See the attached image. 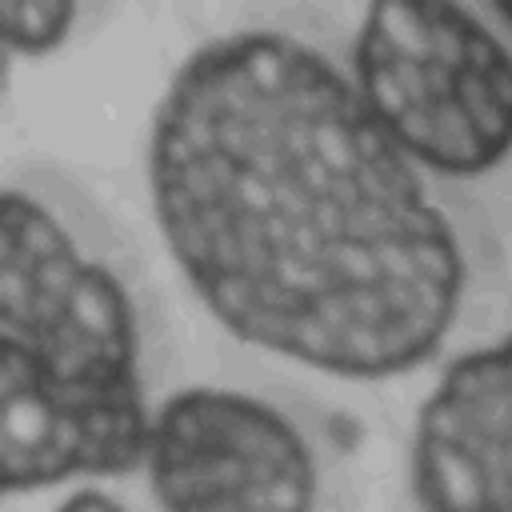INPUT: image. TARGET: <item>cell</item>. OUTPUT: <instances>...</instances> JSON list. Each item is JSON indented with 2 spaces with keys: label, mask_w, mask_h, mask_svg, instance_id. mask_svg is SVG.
Listing matches in <instances>:
<instances>
[{
  "label": "cell",
  "mask_w": 512,
  "mask_h": 512,
  "mask_svg": "<svg viewBox=\"0 0 512 512\" xmlns=\"http://www.w3.org/2000/svg\"><path fill=\"white\" fill-rule=\"evenodd\" d=\"M148 488L160 512H312L320 476L300 428L232 388H180L152 412Z\"/></svg>",
  "instance_id": "cell-4"
},
{
  "label": "cell",
  "mask_w": 512,
  "mask_h": 512,
  "mask_svg": "<svg viewBox=\"0 0 512 512\" xmlns=\"http://www.w3.org/2000/svg\"><path fill=\"white\" fill-rule=\"evenodd\" d=\"M152 432L136 300L40 192L0 204V476L40 492L124 476Z\"/></svg>",
  "instance_id": "cell-2"
},
{
  "label": "cell",
  "mask_w": 512,
  "mask_h": 512,
  "mask_svg": "<svg viewBox=\"0 0 512 512\" xmlns=\"http://www.w3.org/2000/svg\"><path fill=\"white\" fill-rule=\"evenodd\" d=\"M352 84L416 168L480 176L512 152V52L460 4H372L356 28Z\"/></svg>",
  "instance_id": "cell-3"
},
{
  "label": "cell",
  "mask_w": 512,
  "mask_h": 512,
  "mask_svg": "<svg viewBox=\"0 0 512 512\" xmlns=\"http://www.w3.org/2000/svg\"><path fill=\"white\" fill-rule=\"evenodd\" d=\"M156 228L244 344L344 380L424 364L464 252L424 172L312 44L244 28L196 48L148 136Z\"/></svg>",
  "instance_id": "cell-1"
},
{
  "label": "cell",
  "mask_w": 512,
  "mask_h": 512,
  "mask_svg": "<svg viewBox=\"0 0 512 512\" xmlns=\"http://www.w3.org/2000/svg\"><path fill=\"white\" fill-rule=\"evenodd\" d=\"M492 16L504 20V24L512 28V0H496V4H492Z\"/></svg>",
  "instance_id": "cell-8"
},
{
  "label": "cell",
  "mask_w": 512,
  "mask_h": 512,
  "mask_svg": "<svg viewBox=\"0 0 512 512\" xmlns=\"http://www.w3.org/2000/svg\"><path fill=\"white\" fill-rule=\"evenodd\" d=\"M72 24H76L72 0H4L0 4L4 44L16 56H44L60 48Z\"/></svg>",
  "instance_id": "cell-6"
},
{
  "label": "cell",
  "mask_w": 512,
  "mask_h": 512,
  "mask_svg": "<svg viewBox=\"0 0 512 512\" xmlns=\"http://www.w3.org/2000/svg\"><path fill=\"white\" fill-rule=\"evenodd\" d=\"M420 512H512V336L456 356L412 428Z\"/></svg>",
  "instance_id": "cell-5"
},
{
  "label": "cell",
  "mask_w": 512,
  "mask_h": 512,
  "mask_svg": "<svg viewBox=\"0 0 512 512\" xmlns=\"http://www.w3.org/2000/svg\"><path fill=\"white\" fill-rule=\"evenodd\" d=\"M52 512H128L116 496H108V492H100V488H76V492H68Z\"/></svg>",
  "instance_id": "cell-7"
}]
</instances>
